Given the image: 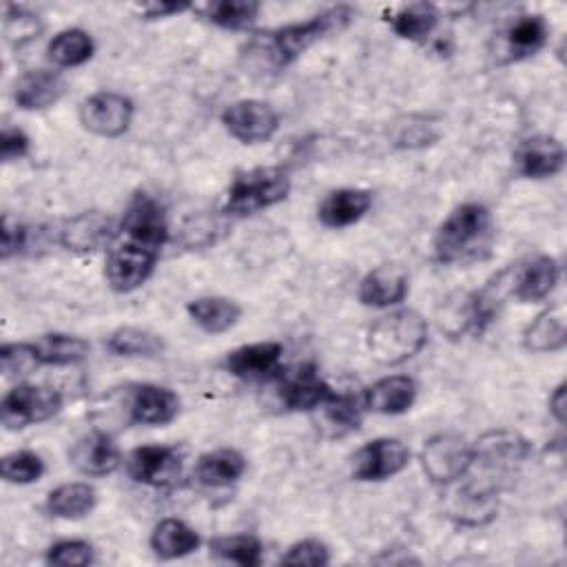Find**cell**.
<instances>
[{"instance_id": "cell-13", "label": "cell", "mask_w": 567, "mask_h": 567, "mask_svg": "<svg viewBox=\"0 0 567 567\" xmlns=\"http://www.w3.org/2000/svg\"><path fill=\"white\" fill-rule=\"evenodd\" d=\"M284 346L277 341H259L230 350L224 359L226 370L244 381H264L277 374Z\"/></svg>"}, {"instance_id": "cell-31", "label": "cell", "mask_w": 567, "mask_h": 567, "mask_svg": "<svg viewBox=\"0 0 567 567\" xmlns=\"http://www.w3.org/2000/svg\"><path fill=\"white\" fill-rule=\"evenodd\" d=\"M390 24L394 33L405 40H425L439 24V11L425 2L408 4L392 13Z\"/></svg>"}, {"instance_id": "cell-23", "label": "cell", "mask_w": 567, "mask_h": 567, "mask_svg": "<svg viewBox=\"0 0 567 567\" xmlns=\"http://www.w3.org/2000/svg\"><path fill=\"white\" fill-rule=\"evenodd\" d=\"M113 237V221L102 213H82L66 221L60 230V244L69 250H95Z\"/></svg>"}, {"instance_id": "cell-44", "label": "cell", "mask_w": 567, "mask_h": 567, "mask_svg": "<svg viewBox=\"0 0 567 567\" xmlns=\"http://www.w3.org/2000/svg\"><path fill=\"white\" fill-rule=\"evenodd\" d=\"M188 9V4H177V2H153V4H144L140 11L146 20H153V18H166L171 13H179Z\"/></svg>"}, {"instance_id": "cell-4", "label": "cell", "mask_w": 567, "mask_h": 567, "mask_svg": "<svg viewBox=\"0 0 567 567\" xmlns=\"http://www.w3.org/2000/svg\"><path fill=\"white\" fill-rule=\"evenodd\" d=\"M290 193L288 171L281 166H257L239 173L228 193L226 210L235 215H250L284 202Z\"/></svg>"}, {"instance_id": "cell-7", "label": "cell", "mask_w": 567, "mask_h": 567, "mask_svg": "<svg viewBox=\"0 0 567 567\" xmlns=\"http://www.w3.org/2000/svg\"><path fill=\"white\" fill-rule=\"evenodd\" d=\"M122 233L126 241L159 255L168 237V224L159 202L146 193H137L124 210Z\"/></svg>"}, {"instance_id": "cell-36", "label": "cell", "mask_w": 567, "mask_h": 567, "mask_svg": "<svg viewBox=\"0 0 567 567\" xmlns=\"http://www.w3.org/2000/svg\"><path fill=\"white\" fill-rule=\"evenodd\" d=\"M0 474L7 483L29 485L44 474V463H42L40 454L31 452V450H16V452H9L2 456Z\"/></svg>"}, {"instance_id": "cell-16", "label": "cell", "mask_w": 567, "mask_h": 567, "mask_svg": "<svg viewBox=\"0 0 567 567\" xmlns=\"http://www.w3.org/2000/svg\"><path fill=\"white\" fill-rule=\"evenodd\" d=\"M69 458L86 476H106L120 465V450L106 432H89L73 443Z\"/></svg>"}, {"instance_id": "cell-40", "label": "cell", "mask_w": 567, "mask_h": 567, "mask_svg": "<svg viewBox=\"0 0 567 567\" xmlns=\"http://www.w3.org/2000/svg\"><path fill=\"white\" fill-rule=\"evenodd\" d=\"M47 563L51 565H71V567H82L93 563V547L84 540H60L49 547L47 551Z\"/></svg>"}, {"instance_id": "cell-32", "label": "cell", "mask_w": 567, "mask_h": 567, "mask_svg": "<svg viewBox=\"0 0 567 567\" xmlns=\"http://www.w3.org/2000/svg\"><path fill=\"white\" fill-rule=\"evenodd\" d=\"M93 40L84 29H64L49 42V58L58 66H80L93 55Z\"/></svg>"}, {"instance_id": "cell-45", "label": "cell", "mask_w": 567, "mask_h": 567, "mask_svg": "<svg viewBox=\"0 0 567 567\" xmlns=\"http://www.w3.org/2000/svg\"><path fill=\"white\" fill-rule=\"evenodd\" d=\"M549 410L558 423L565 421V383H560L549 396Z\"/></svg>"}, {"instance_id": "cell-6", "label": "cell", "mask_w": 567, "mask_h": 567, "mask_svg": "<svg viewBox=\"0 0 567 567\" xmlns=\"http://www.w3.org/2000/svg\"><path fill=\"white\" fill-rule=\"evenodd\" d=\"M474 463V445L458 434H434L421 452L423 472L434 483H452L461 478Z\"/></svg>"}, {"instance_id": "cell-28", "label": "cell", "mask_w": 567, "mask_h": 567, "mask_svg": "<svg viewBox=\"0 0 567 567\" xmlns=\"http://www.w3.org/2000/svg\"><path fill=\"white\" fill-rule=\"evenodd\" d=\"M95 489L89 483H64L49 492L47 512L58 518H82L95 507Z\"/></svg>"}, {"instance_id": "cell-35", "label": "cell", "mask_w": 567, "mask_h": 567, "mask_svg": "<svg viewBox=\"0 0 567 567\" xmlns=\"http://www.w3.org/2000/svg\"><path fill=\"white\" fill-rule=\"evenodd\" d=\"M210 551L221 560H230L244 567H255L261 563V543L250 534L219 536L210 540Z\"/></svg>"}, {"instance_id": "cell-39", "label": "cell", "mask_w": 567, "mask_h": 567, "mask_svg": "<svg viewBox=\"0 0 567 567\" xmlns=\"http://www.w3.org/2000/svg\"><path fill=\"white\" fill-rule=\"evenodd\" d=\"M40 31H42V22L38 16H33L24 9H18V7L7 9L4 33L13 47L20 49V47L29 44L31 40H35L40 35Z\"/></svg>"}, {"instance_id": "cell-29", "label": "cell", "mask_w": 567, "mask_h": 567, "mask_svg": "<svg viewBox=\"0 0 567 567\" xmlns=\"http://www.w3.org/2000/svg\"><path fill=\"white\" fill-rule=\"evenodd\" d=\"M547 40V24L543 16H520L505 31V49L509 60H520L534 55Z\"/></svg>"}, {"instance_id": "cell-33", "label": "cell", "mask_w": 567, "mask_h": 567, "mask_svg": "<svg viewBox=\"0 0 567 567\" xmlns=\"http://www.w3.org/2000/svg\"><path fill=\"white\" fill-rule=\"evenodd\" d=\"M202 13L208 22L217 27L244 29L257 18L259 4L252 0H219V2L204 4Z\"/></svg>"}, {"instance_id": "cell-9", "label": "cell", "mask_w": 567, "mask_h": 567, "mask_svg": "<svg viewBox=\"0 0 567 567\" xmlns=\"http://www.w3.org/2000/svg\"><path fill=\"white\" fill-rule=\"evenodd\" d=\"M224 128L244 144L266 142L279 128L277 111L261 100H239L224 109L221 113Z\"/></svg>"}, {"instance_id": "cell-11", "label": "cell", "mask_w": 567, "mask_h": 567, "mask_svg": "<svg viewBox=\"0 0 567 567\" xmlns=\"http://www.w3.org/2000/svg\"><path fill=\"white\" fill-rule=\"evenodd\" d=\"M157 257V252L124 239L106 257L104 272L111 288L117 292H131L140 288L151 277Z\"/></svg>"}, {"instance_id": "cell-2", "label": "cell", "mask_w": 567, "mask_h": 567, "mask_svg": "<svg viewBox=\"0 0 567 567\" xmlns=\"http://www.w3.org/2000/svg\"><path fill=\"white\" fill-rule=\"evenodd\" d=\"M492 239V215L483 204L456 206L436 228L432 248L441 264L467 261L481 255Z\"/></svg>"}, {"instance_id": "cell-24", "label": "cell", "mask_w": 567, "mask_h": 567, "mask_svg": "<svg viewBox=\"0 0 567 567\" xmlns=\"http://www.w3.org/2000/svg\"><path fill=\"white\" fill-rule=\"evenodd\" d=\"M246 472V458L241 452L230 447H219L213 452H206L195 463V481L206 487H226Z\"/></svg>"}, {"instance_id": "cell-10", "label": "cell", "mask_w": 567, "mask_h": 567, "mask_svg": "<svg viewBox=\"0 0 567 567\" xmlns=\"http://www.w3.org/2000/svg\"><path fill=\"white\" fill-rule=\"evenodd\" d=\"M126 470L137 483L151 487H171L182 476V456L177 447L142 445L128 454Z\"/></svg>"}, {"instance_id": "cell-41", "label": "cell", "mask_w": 567, "mask_h": 567, "mask_svg": "<svg viewBox=\"0 0 567 567\" xmlns=\"http://www.w3.org/2000/svg\"><path fill=\"white\" fill-rule=\"evenodd\" d=\"M288 565H326L328 547L317 538H306L295 543L281 558Z\"/></svg>"}, {"instance_id": "cell-20", "label": "cell", "mask_w": 567, "mask_h": 567, "mask_svg": "<svg viewBox=\"0 0 567 567\" xmlns=\"http://www.w3.org/2000/svg\"><path fill=\"white\" fill-rule=\"evenodd\" d=\"M66 82L58 71L35 69L27 71L16 80L13 100L24 111H38L55 104L64 95Z\"/></svg>"}, {"instance_id": "cell-25", "label": "cell", "mask_w": 567, "mask_h": 567, "mask_svg": "<svg viewBox=\"0 0 567 567\" xmlns=\"http://www.w3.org/2000/svg\"><path fill=\"white\" fill-rule=\"evenodd\" d=\"M567 341V317L565 308L558 303L543 310L523 332V343L532 352H554Z\"/></svg>"}, {"instance_id": "cell-26", "label": "cell", "mask_w": 567, "mask_h": 567, "mask_svg": "<svg viewBox=\"0 0 567 567\" xmlns=\"http://www.w3.org/2000/svg\"><path fill=\"white\" fill-rule=\"evenodd\" d=\"M186 310L190 319L208 334L230 330L241 317V308L226 297H197L186 306Z\"/></svg>"}, {"instance_id": "cell-19", "label": "cell", "mask_w": 567, "mask_h": 567, "mask_svg": "<svg viewBox=\"0 0 567 567\" xmlns=\"http://www.w3.org/2000/svg\"><path fill=\"white\" fill-rule=\"evenodd\" d=\"M131 421L142 425H166L179 412V399L173 390L142 383L131 394Z\"/></svg>"}, {"instance_id": "cell-37", "label": "cell", "mask_w": 567, "mask_h": 567, "mask_svg": "<svg viewBox=\"0 0 567 567\" xmlns=\"http://www.w3.org/2000/svg\"><path fill=\"white\" fill-rule=\"evenodd\" d=\"M40 365L35 343H4L0 350V368L4 377H27Z\"/></svg>"}, {"instance_id": "cell-42", "label": "cell", "mask_w": 567, "mask_h": 567, "mask_svg": "<svg viewBox=\"0 0 567 567\" xmlns=\"http://www.w3.org/2000/svg\"><path fill=\"white\" fill-rule=\"evenodd\" d=\"M29 153V137L24 131L16 126H4L2 137H0V155L4 162L20 159Z\"/></svg>"}, {"instance_id": "cell-18", "label": "cell", "mask_w": 567, "mask_h": 567, "mask_svg": "<svg viewBox=\"0 0 567 567\" xmlns=\"http://www.w3.org/2000/svg\"><path fill=\"white\" fill-rule=\"evenodd\" d=\"M330 394L332 388L319 377L312 363L299 365L295 372L281 377L279 383V396L288 410H315Z\"/></svg>"}, {"instance_id": "cell-34", "label": "cell", "mask_w": 567, "mask_h": 567, "mask_svg": "<svg viewBox=\"0 0 567 567\" xmlns=\"http://www.w3.org/2000/svg\"><path fill=\"white\" fill-rule=\"evenodd\" d=\"M109 350L120 357H153L162 350V339L142 328H117L106 341Z\"/></svg>"}, {"instance_id": "cell-3", "label": "cell", "mask_w": 567, "mask_h": 567, "mask_svg": "<svg viewBox=\"0 0 567 567\" xmlns=\"http://www.w3.org/2000/svg\"><path fill=\"white\" fill-rule=\"evenodd\" d=\"M427 341V323L414 310H394L377 319L368 330V350L383 365L412 359Z\"/></svg>"}, {"instance_id": "cell-8", "label": "cell", "mask_w": 567, "mask_h": 567, "mask_svg": "<svg viewBox=\"0 0 567 567\" xmlns=\"http://www.w3.org/2000/svg\"><path fill=\"white\" fill-rule=\"evenodd\" d=\"M133 120V102L115 91H100L80 104V122L100 137H120Z\"/></svg>"}, {"instance_id": "cell-5", "label": "cell", "mask_w": 567, "mask_h": 567, "mask_svg": "<svg viewBox=\"0 0 567 567\" xmlns=\"http://www.w3.org/2000/svg\"><path fill=\"white\" fill-rule=\"evenodd\" d=\"M62 408V396L53 388L22 383L9 390L2 399L0 412L2 423L9 430H20L33 423H42L58 414Z\"/></svg>"}, {"instance_id": "cell-27", "label": "cell", "mask_w": 567, "mask_h": 567, "mask_svg": "<svg viewBox=\"0 0 567 567\" xmlns=\"http://www.w3.org/2000/svg\"><path fill=\"white\" fill-rule=\"evenodd\" d=\"M151 547L159 558H182L199 547V534L177 518H164L151 534Z\"/></svg>"}, {"instance_id": "cell-21", "label": "cell", "mask_w": 567, "mask_h": 567, "mask_svg": "<svg viewBox=\"0 0 567 567\" xmlns=\"http://www.w3.org/2000/svg\"><path fill=\"white\" fill-rule=\"evenodd\" d=\"M416 399V383L408 374L383 377L365 390L363 405L379 414H401L412 408Z\"/></svg>"}, {"instance_id": "cell-12", "label": "cell", "mask_w": 567, "mask_h": 567, "mask_svg": "<svg viewBox=\"0 0 567 567\" xmlns=\"http://www.w3.org/2000/svg\"><path fill=\"white\" fill-rule=\"evenodd\" d=\"M410 461V450L396 439H374L352 456L357 481H383L399 474Z\"/></svg>"}, {"instance_id": "cell-15", "label": "cell", "mask_w": 567, "mask_h": 567, "mask_svg": "<svg viewBox=\"0 0 567 567\" xmlns=\"http://www.w3.org/2000/svg\"><path fill=\"white\" fill-rule=\"evenodd\" d=\"M558 281V264L547 255H536L518 264L509 275V292L518 301L545 299Z\"/></svg>"}, {"instance_id": "cell-17", "label": "cell", "mask_w": 567, "mask_h": 567, "mask_svg": "<svg viewBox=\"0 0 567 567\" xmlns=\"http://www.w3.org/2000/svg\"><path fill=\"white\" fill-rule=\"evenodd\" d=\"M408 295V272L396 264L372 268L359 284V301L370 308H390Z\"/></svg>"}, {"instance_id": "cell-22", "label": "cell", "mask_w": 567, "mask_h": 567, "mask_svg": "<svg viewBox=\"0 0 567 567\" xmlns=\"http://www.w3.org/2000/svg\"><path fill=\"white\" fill-rule=\"evenodd\" d=\"M372 206V195L363 188H339L328 193L319 206V221L328 228H346L359 221Z\"/></svg>"}, {"instance_id": "cell-1", "label": "cell", "mask_w": 567, "mask_h": 567, "mask_svg": "<svg viewBox=\"0 0 567 567\" xmlns=\"http://www.w3.org/2000/svg\"><path fill=\"white\" fill-rule=\"evenodd\" d=\"M352 18L350 7H332L317 16H312L306 22L286 24L281 29H275L266 33L264 38H257L248 44V55L266 64L272 71H279L295 62L306 49H310L315 42L323 40L332 31H341Z\"/></svg>"}, {"instance_id": "cell-43", "label": "cell", "mask_w": 567, "mask_h": 567, "mask_svg": "<svg viewBox=\"0 0 567 567\" xmlns=\"http://www.w3.org/2000/svg\"><path fill=\"white\" fill-rule=\"evenodd\" d=\"M27 235L29 230L20 224H11L9 219H4V228H2V257L7 259L11 252H18L27 246Z\"/></svg>"}, {"instance_id": "cell-38", "label": "cell", "mask_w": 567, "mask_h": 567, "mask_svg": "<svg viewBox=\"0 0 567 567\" xmlns=\"http://www.w3.org/2000/svg\"><path fill=\"white\" fill-rule=\"evenodd\" d=\"M319 408H323L326 421L337 430H354L361 421V403L352 394L332 392Z\"/></svg>"}, {"instance_id": "cell-14", "label": "cell", "mask_w": 567, "mask_h": 567, "mask_svg": "<svg viewBox=\"0 0 567 567\" xmlns=\"http://www.w3.org/2000/svg\"><path fill=\"white\" fill-rule=\"evenodd\" d=\"M514 164L523 177H551L565 164V148L556 137L534 135L520 142V146L514 153Z\"/></svg>"}, {"instance_id": "cell-30", "label": "cell", "mask_w": 567, "mask_h": 567, "mask_svg": "<svg viewBox=\"0 0 567 567\" xmlns=\"http://www.w3.org/2000/svg\"><path fill=\"white\" fill-rule=\"evenodd\" d=\"M33 343L42 365H73L84 361L91 350L82 337L64 334V332L44 334Z\"/></svg>"}]
</instances>
